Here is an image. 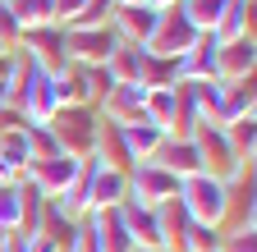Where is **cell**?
Masks as SVG:
<instances>
[{"label": "cell", "instance_id": "6da1fadb", "mask_svg": "<svg viewBox=\"0 0 257 252\" xmlns=\"http://www.w3.org/2000/svg\"><path fill=\"white\" fill-rule=\"evenodd\" d=\"M179 206L198 220V225H225V215H230V206H234V197H230V188H225L220 179H211V174H188V179H179Z\"/></svg>", "mask_w": 257, "mask_h": 252}, {"label": "cell", "instance_id": "7a4b0ae2", "mask_svg": "<svg viewBox=\"0 0 257 252\" xmlns=\"http://www.w3.org/2000/svg\"><path fill=\"white\" fill-rule=\"evenodd\" d=\"M188 138H193V147H198V161H202V174L220 179L225 188L243 183L248 165H243L239 156H234V147L225 142V129H216V124H198V129H193Z\"/></svg>", "mask_w": 257, "mask_h": 252}, {"label": "cell", "instance_id": "3957f363", "mask_svg": "<svg viewBox=\"0 0 257 252\" xmlns=\"http://www.w3.org/2000/svg\"><path fill=\"white\" fill-rule=\"evenodd\" d=\"M96 106H60L51 115V133L60 142L64 156L74 161H92V147H96Z\"/></svg>", "mask_w": 257, "mask_h": 252}, {"label": "cell", "instance_id": "277c9868", "mask_svg": "<svg viewBox=\"0 0 257 252\" xmlns=\"http://www.w3.org/2000/svg\"><path fill=\"white\" fill-rule=\"evenodd\" d=\"M198 37H202V33L188 23L184 5H170V10H161V14H156V28H152V37H147V51L161 55V60H179Z\"/></svg>", "mask_w": 257, "mask_h": 252}, {"label": "cell", "instance_id": "5b68a950", "mask_svg": "<svg viewBox=\"0 0 257 252\" xmlns=\"http://www.w3.org/2000/svg\"><path fill=\"white\" fill-rule=\"evenodd\" d=\"M37 69L46 74H60V69H69V55H64V28L60 23H42V28H23L19 33V46Z\"/></svg>", "mask_w": 257, "mask_h": 252}, {"label": "cell", "instance_id": "8992f818", "mask_svg": "<svg viewBox=\"0 0 257 252\" xmlns=\"http://www.w3.org/2000/svg\"><path fill=\"white\" fill-rule=\"evenodd\" d=\"M115 46H119V37H115L110 23H101V28H64V55H69V65H106Z\"/></svg>", "mask_w": 257, "mask_h": 252}, {"label": "cell", "instance_id": "52a82bcc", "mask_svg": "<svg viewBox=\"0 0 257 252\" xmlns=\"http://www.w3.org/2000/svg\"><path fill=\"white\" fill-rule=\"evenodd\" d=\"M128 197L143 202V206H161V202L179 197V179L170 170H161L156 161H138L128 170Z\"/></svg>", "mask_w": 257, "mask_h": 252}, {"label": "cell", "instance_id": "ba28073f", "mask_svg": "<svg viewBox=\"0 0 257 252\" xmlns=\"http://www.w3.org/2000/svg\"><path fill=\"white\" fill-rule=\"evenodd\" d=\"M78 165L83 161H74V156H51V161H28V170H23V179L37 188V193L46 197V202H55L64 188L74 183V174H78Z\"/></svg>", "mask_w": 257, "mask_h": 252}, {"label": "cell", "instance_id": "9c48e42d", "mask_svg": "<svg viewBox=\"0 0 257 252\" xmlns=\"http://www.w3.org/2000/svg\"><path fill=\"white\" fill-rule=\"evenodd\" d=\"M143 101H147V87L143 83H115L101 101H96V115L110 119V124H138L143 119Z\"/></svg>", "mask_w": 257, "mask_h": 252}, {"label": "cell", "instance_id": "30bf717a", "mask_svg": "<svg viewBox=\"0 0 257 252\" xmlns=\"http://www.w3.org/2000/svg\"><path fill=\"white\" fill-rule=\"evenodd\" d=\"M257 69V42L252 37H234L216 46V78L220 83H243Z\"/></svg>", "mask_w": 257, "mask_h": 252}, {"label": "cell", "instance_id": "8fae6325", "mask_svg": "<svg viewBox=\"0 0 257 252\" xmlns=\"http://www.w3.org/2000/svg\"><path fill=\"white\" fill-rule=\"evenodd\" d=\"M216 46L220 42L211 33H202L198 42L175 60V83H207V78H216Z\"/></svg>", "mask_w": 257, "mask_h": 252}, {"label": "cell", "instance_id": "7c38bea8", "mask_svg": "<svg viewBox=\"0 0 257 252\" xmlns=\"http://www.w3.org/2000/svg\"><path fill=\"white\" fill-rule=\"evenodd\" d=\"M119 215H124V229H128V238H134V247H161V252H166V238H161V215H156V206H143V202H134V197H128V202L119 206Z\"/></svg>", "mask_w": 257, "mask_h": 252}, {"label": "cell", "instance_id": "4fadbf2b", "mask_svg": "<svg viewBox=\"0 0 257 252\" xmlns=\"http://www.w3.org/2000/svg\"><path fill=\"white\" fill-rule=\"evenodd\" d=\"M156 14H161V10H152V5H115V14H110V28H115V37H119V42L147 46L152 28H156Z\"/></svg>", "mask_w": 257, "mask_h": 252}, {"label": "cell", "instance_id": "5bb4252c", "mask_svg": "<svg viewBox=\"0 0 257 252\" xmlns=\"http://www.w3.org/2000/svg\"><path fill=\"white\" fill-rule=\"evenodd\" d=\"M106 69L115 83H143L147 87V69H152V51L147 46H134V42H119L106 60Z\"/></svg>", "mask_w": 257, "mask_h": 252}, {"label": "cell", "instance_id": "9a60e30c", "mask_svg": "<svg viewBox=\"0 0 257 252\" xmlns=\"http://www.w3.org/2000/svg\"><path fill=\"white\" fill-rule=\"evenodd\" d=\"M243 115H257V87H252V78L220 87V106H216L211 124H216V129H225L230 119H243ZM202 124H207V119H202Z\"/></svg>", "mask_w": 257, "mask_h": 252}, {"label": "cell", "instance_id": "2e32d148", "mask_svg": "<svg viewBox=\"0 0 257 252\" xmlns=\"http://www.w3.org/2000/svg\"><path fill=\"white\" fill-rule=\"evenodd\" d=\"M96 165V161H92ZM128 202V170H110L96 165L92 170V211H115Z\"/></svg>", "mask_w": 257, "mask_h": 252}, {"label": "cell", "instance_id": "e0dca14e", "mask_svg": "<svg viewBox=\"0 0 257 252\" xmlns=\"http://www.w3.org/2000/svg\"><path fill=\"white\" fill-rule=\"evenodd\" d=\"M152 161H156L161 170H170L175 179L202 174V161H198V147H193V138H170V133H166V142L156 147V156H152Z\"/></svg>", "mask_w": 257, "mask_h": 252}, {"label": "cell", "instance_id": "ac0fdd59", "mask_svg": "<svg viewBox=\"0 0 257 252\" xmlns=\"http://www.w3.org/2000/svg\"><path fill=\"white\" fill-rule=\"evenodd\" d=\"M92 161L96 165H110V170H134L128 161V147H124V129L110 119H96V147H92Z\"/></svg>", "mask_w": 257, "mask_h": 252}, {"label": "cell", "instance_id": "d6986e66", "mask_svg": "<svg viewBox=\"0 0 257 252\" xmlns=\"http://www.w3.org/2000/svg\"><path fill=\"white\" fill-rule=\"evenodd\" d=\"M87 225L96 229L101 252H134V238H128V229H124L119 206H115V211H87Z\"/></svg>", "mask_w": 257, "mask_h": 252}, {"label": "cell", "instance_id": "ffe728a7", "mask_svg": "<svg viewBox=\"0 0 257 252\" xmlns=\"http://www.w3.org/2000/svg\"><path fill=\"white\" fill-rule=\"evenodd\" d=\"M92 161H83L78 165V174H74V183L64 188V193L55 197V206L69 215V220H87V211H92Z\"/></svg>", "mask_w": 257, "mask_h": 252}, {"label": "cell", "instance_id": "44dd1931", "mask_svg": "<svg viewBox=\"0 0 257 252\" xmlns=\"http://www.w3.org/2000/svg\"><path fill=\"white\" fill-rule=\"evenodd\" d=\"M216 42H234V37H252V0H225V10L211 28Z\"/></svg>", "mask_w": 257, "mask_h": 252}, {"label": "cell", "instance_id": "7402d4cb", "mask_svg": "<svg viewBox=\"0 0 257 252\" xmlns=\"http://www.w3.org/2000/svg\"><path fill=\"white\" fill-rule=\"evenodd\" d=\"M166 142V129H156V124H147V119H138V124H124V147H128V161H152L156 156V147Z\"/></svg>", "mask_w": 257, "mask_h": 252}, {"label": "cell", "instance_id": "603a6c76", "mask_svg": "<svg viewBox=\"0 0 257 252\" xmlns=\"http://www.w3.org/2000/svg\"><path fill=\"white\" fill-rule=\"evenodd\" d=\"M175 110H179V101H175V83L170 87H147V101H143V119L147 124H156V129H175Z\"/></svg>", "mask_w": 257, "mask_h": 252}, {"label": "cell", "instance_id": "cb8c5ba5", "mask_svg": "<svg viewBox=\"0 0 257 252\" xmlns=\"http://www.w3.org/2000/svg\"><path fill=\"white\" fill-rule=\"evenodd\" d=\"M19 197H23V202H19V238L28 243V238L42 234V206H46V197H42L28 179L19 183Z\"/></svg>", "mask_w": 257, "mask_h": 252}, {"label": "cell", "instance_id": "d4e9b609", "mask_svg": "<svg viewBox=\"0 0 257 252\" xmlns=\"http://www.w3.org/2000/svg\"><path fill=\"white\" fill-rule=\"evenodd\" d=\"M225 142L234 147V156H239L243 165H252V151H257V115L230 119V124H225Z\"/></svg>", "mask_w": 257, "mask_h": 252}, {"label": "cell", "instance_id": "484cf974", "mask_svg": "<svg viewBox=\"0 0 257 252\" xmlns=\"http://www.w3.org/2000/svg\"><path fill=\"white\" fill-rule=\"evenodd\" d=\"M23 142H28V161H51V156H64L55 133H51V124H23Z\"/></svg>", "mask_w": 257, "mask_h": 252}, {"label": "cell", "instance_id": "4316f807", "mask_svg": "<svg viewBox=\"0 0 257 252\" xmlns=\"http://www.w3.org/2000/svg\"><path fill=\"white\" fill-rule=\"evenodd\" d=\"M10 14L19 19V28H42L55 23V0H5Z\"/></svg>", "mask_w": 257, "mask_h": 252}, {"label": "cell", "instance_id": "83f0119b", "mask_svg": "<svg viewBox=\"0 0 257 252\" xmlns=\"http://www.w3.org/2000/svg\"><path fill=\"white\" fill-rule=\"evenodd\" d=\"M179 5H184L188 23L198 28V33H211L216 19H220V10H225V0H179Z\"/></svg>", "mask_w": 257, "mask_h": 252}, {"label": "cell", "instance_id": "f1b7e54d", "mask_svg": "<svg viewBox=\"0 0 257 252\" xmlns=\"http://www.w3.org/2000/svg\"><path fill=\"white\" fill-rule=\"evenodd\" d=\"M74 225H78V220H69V215H64V211H60L55 202H46V206H42V234H46V238H55L60 247L69 243Z\"/></svg>", "mask_w": 257, "mask_h": 252}, {"label": "cell", "instance_id": "f546056e", "mask_svg": "<svg viewBox=\"0 0 257 252\" xmlns=\"http://www.w3.org/2000/svg\"><path fill=\"white\" fill-rule=\"evenodd\" d=\"M110 14H115V0H83V10L64 28H101V23H110Z\"/></svg>", "mask_w": 257, "mask_h": 252}, {"label": "cell", "instance_id": "4dcf8cb0", "mask_svg": "<svg viewBox=\"0 0 257 252\" xmlns=\"http://www.w3.org/2000/svg\"><path fill=\"white\" fill-rule=\"evenodd\" d=\"M0 161H5L10 170H28V142H23V129H10V133H0Z\"/></svg>", "mask_w": 257, "mask_h": 252}, {"label": "cell", "instance_id": "1f68e13d", "mask_svg": "<svg viewBox=\"0 0 257 252\" xmlns=\"http://www.w3.org/2000/svg\"><path fill=\"white\" fill-rule=\"evenodd\" d=\"M220 252H257V220H239V229L220 238Z\"/></svg>", "mask_w": 257, "mask_h": 252}, {"label": "cell", "instance_id": "d6a6232c", "mask_svg": "<svg viewBox=\"0 0 257 252\" xmlns=\"http://www.w3.org/2000/svg\"><path fill=\"white\" fill-rule=\"evenodd\" d=\"M19 183L0 188V234H19Z\"/></svg>", "mask_w": 257, "mask_h": 252}, {"label": "cell", "instance_id": "836d02e7", "mask_svg": "<svg viewBox=\"0 0 257 252\" xmlns=\"http://www.w3.org/2000/svg\"><path fill=\"white\" fill-rule=\"evenodd\" d=\"M220 238H225V229H216V225H198V220L188 225V252H220Z\"/></svg>", "mask_w": 257, "mask_h": 252}, {"label": "cell", "instance_id": "e575fe53", "mask_svg": "<svg viewBox=\"0 0 257 252\" xmlns=\"http://www.w3.org/2000/svg\"><path fill=\"white\" fill-rule=\"evenodd\" d=\"M64 252H101V243H96V229L87 225V220H78L69 243H64Z\"/></svg>", "mask_w": 257, "mask_h": 252}, {"label": "cell", "instance_id": "d590c367", "mask_svg": "<svg viewBox=\"0 0 257 252\" xmlns=\"http://www.w3.org/2000/svg\"><path fill=\"white\" fill-rule=\"evenodd\" d=\"M19 33H23V28H19V19L10 14V5H5V0H0V46H5V51H14V46H19Z\"/></svg>", "mask_w": 257, "mask_h": 252}, {"label": "cell", "instance_id": "8d00e7d4", "mask_svg": "<svg viewBox=\"0 0 257 252\" xmlns=\"http://www.w3.org/2000/svg\"><path fill=\"white\" fill-rule=\"evenodd\" d=\"M83 74H87V83H92V97H96V101H101L106 92L115 87V78H110V69H106V65H83Z\"/></svg>", "mask_w": 257, "mask_h": 252}, {"label": "cell", "instance_id": "74e56055", "mask_svg": "<svg viewBox=\"0 0 257 252\" xmlns=\"http://www.w3.org/2000/svg\"><path fill=\"white\" fill-rule=\"evenodd\" d=\"M23 124H28V115H23L19 106H5V110H0V133H10V129H23Z\"/></svg>", "mask_w": 257, "mask_h": 252}, {"label": "cell", "instance_id": "f35d334b", "mask_svg": "<svg viewBox=\"0 0 257 252\" xmlns=\"http://www.w3.org/2000/svg\"><path fill=\"white\" fill-rule=\"evenodd\" d=\"M78 10H83V0H55V23L64 28V23H69Z\"/></svg>", "mask_w": 257, "mask_h": 252}, {"label": "cell", "instance_id": "ab89813d", "mask_svg": "<svg viewBox=\"0 0 257 252\" xmlns=\"http://www.w3.org/2000/svg\"><path fill=\"white\" fill-rule=\"evenodd\" d=\"M23 252H64V247H60L55 238H46V234H37V238H28V243H23Z\"/></svg>", "mask_w": 257, "mask_h": 252}, {"label": "cell", "instance_id": "60d3db41", "mask_svg": "<svg viewBox=\"0 0 257 252\" xmlns=\"http://www.w3.org/2000/svg\"><path fill=\"white\" fill-rule=\"evenodd\" d=\"M0 252H23V238L19 234H0Z\"/></svg>", "mask_w": 257, "mask_h": 252}, {"label": "cell", "instance_id": "b9f144b4", "mask_svg": "<svg viewBox=\"0 0 257 252\" xmlns=\"http://www.w3.org/2000/svg\"><path fill=\"white\" fill-rule=\"evenodd\" d=\"M10 69H14V51H5V55H0V78H10Z\"/></svg>", "mask_w": 257, "mask_h": 252}, {"label": "cell", "instance_id": "7bdbcfd3", "mask_svg": "<svg viewBox=\"0 0 257 252\" xmlns=\"http://www.w3.org/2000/svg\"><path fill=\"white\" fill-rule=\"evenodd\" d=\"M5 106H14V101H10V78H0V110Z\"/></svg>", "mask_w": 257, "mask_h": 252}, {"label": "cell", "instance_id": "ee69618b", "mask_svg": "<svg viewBox=\"0 0 257 252\" xmlns=\"http://www.w3.org/2000/svg\"><path fill=\"white\" fill-rule=\"evenodd\" d=\"M115 5H147V0H115Z\"/></svg>", "mask_w": 257, "mask_h": 252}, {"label": "cell", "instance_id": "f6af8a7d", "mask_svg": "<svg viewBox=\"0 0 257 252\" xmlns=\"http://www.w3.org/2000/svg\"><path fill=\"white\" fill-rule=\"evenodd\" d=\"M134 252H161V247H134Z\"/></svg>", "mask_w": 257, "mask_h": 252}]
</instances>
